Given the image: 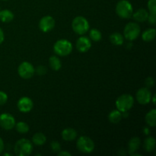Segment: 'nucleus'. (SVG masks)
<instances>
[{
	"label": "nucleus",
	"instance_id": "obj_1",
	"mask_svg": "<svg viewBox=\"0 0 156 156\" xmlns=\"http://www.w3.org/2000/svg\"><path fill=\"white\" fill-rule=\"evenodd\" d=\"M14 151L18 156H28L33 151V143L27 139H21L15 144Z\"/></svg>",
	"mask_w": 156,
	"mask_h": 156
},
{
	"label": "nucleus",
	"instance_id": "obj_2",
	"mask_svg": "<svg viewBox=\"0 0 156 156\" xmlns=\"http://www.w3.org/2000/svg\"><path fill=\"white\" fill-rule=\"evenodd\" d=\"M116 13L120 18L123 19L130 18L133 13L132 4L127 0H120L116 5Z\"/></svg>",
	"mask_w": 156,
	"mask_h": 156
},
{
	"label": "nucleus",
	"instance_id": "obj_3",
	"mask_svg": "<svg viewBox=\"0 0 156 156\" xmlns=\"http://www.w3.org/2000/svg\"><path fill=\"white\" fill-rule=\"evenodd\" d=\"M116 108L120 112H128L134 105V98L131 94H123L117 98L115 102Z\"/></svg>",
	"mask_w": 156,
	"mask_h": 156
},
{
	"label": "nucleus",
	"instance_id": "obj_4",
	"mask_svg": "<svg viewBox=\"0 0 156 156\" xmlns=\"http://www.w3.org/2000/svg\"><path fill=\"white\" fill-rule=\"evenodd\" d=\"M53 51L59 56H66L73 51V44L68 40H59L54 44Z\"/></svg>",
	"mask_w": 156,
	"mask_h": 156
},
{
	"label": "nucleus",
	"instance_id": "obj_5",
	"mask_svg": "<svg viewBox=\"0 0 156 156\" xmlns=\"http://www.w3.org/2000/svg\"><path fill=\"white\" fill-rule=\"evenodd\" d=\"M73 31L79 35H83L89 30V23L83 16H77L72 22Z\"/></svg>",
	"mask_w": 156,
	"mask_h": 156
},
{
	"label": "nucleus",
	"instance_id": "obj_6",
	"mask_svg": "<svg viewBox=\"0 0 156 156\" xmlns=\"http://www.w3.org/2000/svg\"><path fill=\"white\" fill-rule=\"evenodd\" d=\"M76 147L79 152L82 153L89 154L94 151V143L91 138L86 136H80L76 143Z\"/></svg>",
	"mask_w": 156,
	"mask_h": 156
},
{
	"label": "nucleus",
	"instance_id": "obj_7",
	"mask_svg": "<svg viewBox=\"0 0 156 156\" xmlns=\"http://www.w3.org/2000/svg\"><path fill=\"white\" fill-rule=\"evenodd\" d=\"M140 32L141 29L138 23L129 22L125 26L123 30V37L129 41H135L139 37Z\"/></svg>",
	"mask_w": 156,
	"mask_h": 156
},
{
	"label": "nucleus",
	"instance_id": "obj_8",
	"mask_svg": "<svg viewBox=\"0 0 156 156\" xmlns=\"http://www.w3.org/2000/svg\"><path fill=\"white\" fill-rule=\"evenodd\" d=\"M35 69L34 66L29 62H23L18 68V73L21 78L24 79H29L34 75Z\"/></svg>",
	"mask_w": 156,
	"mask_h": 156
},
{
	"label": "nucleus",
	"instance_id": "obj_9",
	"mask_svg": "<svg viewBox=\"0 0 156 156\" xmlns=\"http://www.w3.org/2000/svg\"><path fill=\"white\" fill-rule=\"evenodd\" d=\"M152 92L149 90V88H146V87L140 88L136 94L137 101L140 105H146L150 103V101H152Z\"/></svg>",
	"mask_w": 156,
	"mask_h": 156
},
{
	"label": "nucleus",
	"instance_id": "obj_10",
	"mask_svg": "<svg viewBox=\"0 0 156 156\" xmlns=\"http://www.w3.org/2000/svg\"><path fill=\"white\" fill-rule=\"evenodd\" d=\"M55 20L53 17L50 16V15H47V16H44L39 21V28L40 30L44 33H47L50 32L55 27Z\"/></svg>",
	"mask_w": 156,
	"mask_h": 156
},
{
	"label": "nucleus",
	"instance_id": "obj_11",
	"mask_svg": "<svg viewBox=\"0 0 156 156\" xmlns=\"http://www.w3.org/2000/svg\"><path fill=\"white\" fill-rule=\"evenodd\" d=\"M15 120L13 116L8 113L0 115V126L5 130L12 129L15 126Z\"/></svg>",
	"mask_w": 156,
	"mask_h": 156
},
{
	"label": "nucleus",
	"instance_id": "obj_12",
	"mask_svg": "<svg viewBox=\"0 0 156 156\" xmlns=\"http://www.w3.org/2000/svg\"><path fill=\"white\" fill-rule=\"evenodd\" d=\"M17 107L19 111L22 113H28L33 109V101L28 97H22L18 100Z\"/></svg>",
	"mask_w": 156,
	"mask_h": 156
},
{
	"label": "nucleus",
	"instance_id": "obj_13",
	"mask_svg": "<svg viewBox=\"0 0 156 156\" xmlns=\"http://www.w3.org/2000/svg\"><path fill=\"white\" fill-rule=\"evenodd\" d=\"M91 42L87 37L82 36L76 41V49L80 53H86L91 49Z\"/></svg>",
	"mask_w": 156,
	"mask_h": 156
},
{
	"label": "nucleus",
	"instance_id": "obj_14",
	"mask_svg": "<svg viewBox=\"0 0 156 156\" xmlns=\"http://www.w3.org/2000/svg\"><path fill=\"white\" fill-rule=\"evenodd\" d=\"M141 140L139 137H133L128 143V152L130 155L136 153L140 147Z\"/></svg>",
	"mask_w": 156,
	"mask_h": 156
},
{
	"label": "nucleus",
	"instance_id": "obj_15",
	"mask_svg": "<svg viewBox=\"0 0 156 156\" xmlns=\"http://www.w3.org/2000/svg\"><path fill=\"white\" fill-rule=\"evenodd\" d=\"M149 14V12L145 9H140L136 12L133 13L132 16L133 19L137 22H144V21H147Z\"/></svg>",
	"mask_w": 156,
	"mask_h": 156
},
{
	"label": "nucleus",
	"instance_id": "obj_16",
	"mask_svg": "<svg viewBox=\"0 0 156 156\" xmlns=\"http://www.w3.org/2000/svg\"><path fill=\"white\" fill-rule=\"evenodd\" d=\"M61 135H62V140L67 142H70L76 140L78 134L76 129L73 128H66L65 129L62 130Z\"/></svg>",
	"mask_w": 156,
	"mask_h": 156
},
{
	"label": "nucleus",
	"instance_id": "obj_17",
	"mask_svg": "<svg viewBox=\"0 0 156 156\" xmlns=\"http://www.w3.org/2000/svg\"><path fill=\"white\" fill-rule=\"evenodd\" d=\"M47 142V137L43 133H36L32 137V143L35 146H44Z\"/></svg>",
	"mask_w": 156,
	"mask_h": 156
},
{
	"label": "nucleus",
	"instance_id": "obj_18",
	"mask_svg": "<svg viewBox=\"0 0 156 156\" xmlns=\"http://www.w3.org/2000/svg\"><path fill=\"white\" fill-rule=\"evenodd\" d=\"M110 41L112 44L115 46H121L124 42V37L118 32L111 34L110 36Z\"/></svg>",
	"mask_w": 156,
	"mask_h": 156
},
{
	"label": "nucleus",
	"instance_id": "obj_19",
	"mask_svg": "<svg viewBox=\"0 0 156 156\" xmlns=\"http://www.w3.org/2000/svg\"><path fill=\"white\" fill-rule=\"evenodd\" d=\"M122 118H123V115H122V112H120L118 110H114L111 111L108 115V120L111 123L117 124V123H120L121 121Z\"/></svg>",
	"mask_w": 156,
	"mask_h": 156
},
{
	"label": "nucleus",
	"instance_id": "obj_20",
	"mask_svg": "<svg viewBox=\"0 0 156 156\" xmlns=\"http://www.w3.org/2000/svg\"><path fill=\"white\" fill-rule=\"evenodd\" d=\"M146 123L151 127H155L156 126V110L152 109L146 114L145 117Z\"/></svg>",
	"mask_w": 156,
	"mask_h": 156
},
{
	"label": "nucleus",
	"instance_id": "obj_21",
	"mask_svg": "<svg viewBox=\"0 0 156 156\" xmlns=\"http://www.w3.org/2000/svg\"><path fill=\"white\" fill-rule=\"evenodd\" d=\"M156 36V30L155 28H149L142 34V39L145 42H151L154 41Z\"/></svg>",
	"mask_w": 156,
	"mask_h": 156
},
{
	"label": "nucleus",
	"instance_id": "obj_22",
	"mask_svg": "<svg viewBox=\"0 0 156 156\" xmlns=\"http://www.w3.org/2000/svg\"><path fill=\"white\" fill-rule=\"evenodd\" d=\"M14 19V14L9 9L0 11V21L4 23H9Z\"/></svg>",
	"mask_w": 156,
	"mask_h": 156
},
{
	"label": "nucleus",
	"instance_id": "obj_23",
	"mask_svg": "<svg viewBox=\"0 0 156 156\" xmlns=\"http://www.w3.org/2000/svg\"><path fill=\"white\" fill-rule=\"evenodd\" d=\"M156 145V142L155 138L153 136H149L146 138L144 140V144H143V148L147 152H151L155 149Z\"/></svg>",
	"mask_w": 156,
	"mask_h": 156
},
{
	"label": "nucleus",
	"instance_id": "obj_24",
	"mask_svg": "<svg viewBox=\"0 0 156 156\" xmlns=\"http://www.w3.org/2000/svg\"><path fill=\"white\" fill-rule=\"evenodd\" d=\"M49 64H50V68L54 71H59L62 67L61 60L56 56H50V59H49Z\"/></svg>",
	"mask_w": 156,
	"mask_h": 156
},
{
	"label": "nucleus",
	"instance_id": "obj_25",
	"mask_svg": "<svg viewBox=\"0 0 156 156\" xmlns=\"http://www.w3.org/2000/svg\"><path fill=\"white\" fill-rule=\"evenodd\" d=\"M15 129H16L17 132L21 134L27 133L29 131V129H30L28 124H27V123H25V122L22 121L18 122L17 123H15Z\"/></svg>",
	"mask_w": 156,
	"mask_h": 156
},
{
	"label": "nucleus",
	"instance_id": "obj_26",
	"mask_svg": "<svg viewBox=\"0 0 156 156\" xmlns=\"http://www.w3.org/2000/svg\"><path fill=\"white\" fill-rule=\"evenodd\" d=\"M89 37L91 41H94V42H98L102 38L101 32L97 28L91 29L89 31Z\"/></svg>",
	"mask_w": 156,
	"mask_h": 156
},
{
	"label": "nucleus",
	"instance_id": "obj_27",
	"mask_svg": "<svg viewBox=\"0 0 156 156\" xmlns=\"http://www.w3.org/2000/svg\"><path fill=\"white\" fill-rule=\"evenodd\" d=\"M148 9H149V13L156 14V0H149Z\"/></svg>",
	"mask_w": 156,
	"mask_h": 156
},
{
	"label": "nucleus",
	"instance_id": "obj_28",
	"mask_svg": "<svg viewBox=\"0 0 156 156\" xmlns=\"http://www.w3.org/2000/svg\"><path fill=\"white\" fill-rule=\"evenodd\" d=\"M50 146V149H51L52 152L57 153V152H59V151L61 150V146L60 144H59V142L57 141L51 142Z\"/></svg>",
	"mask_w": 156,
	"mask_h": 156
},
{
	"label": "nucleus",
	"instance_id": "obj_29",
	"mask_svg": "<svg viewBox=\"0 0 156 156\" xmlns=\"http://www.w3.org/2000/svg\"><path fill=\"white\" fill-rule=\"evenodd\" d=\"M8 101V95L4 91H0V106L5 105Z\"/></svg>",
	"mask_w": 156,
	"mask_h": 156
},
{
	"label": "nucleus",
	"instance_id": "obj_30",
	"mask_svg": "<svg viewBox=\"0 0 156 156\" xmlns=\"http://www.w3.org/2000/svg\"><path fill=\"white\" fill-rule=\"evenodd\" d=\"M35 72H36L38 75H40V76H43V75H45L46 73H47V68H46L45 66H39L35 69Z\"/></svg>",
	"mask_w": 156,
	"mask_h": 156
},
{
	"label": "nucleus",
	"instance_id": "obj_31",
	"mask_svg": "<svg viewBox=\"0 0 156 156\" xmlns=\"http://www.w3.org/2000/svg\"><path fill=\"white\" fill-rule=\"evenodd\" d=\"M148 22L152 25H155L156 24V14H149V16L147 18Z\"/></svg>",
	"mask_w": 156,
	"mask_h": 156
},
{
	"label": "nucleus",
	"instance_id": "obj_32",
	"mask_svg": "<svg viewBox=\"0 0 156 156\" xmlns=\"http://www.w3.org/2000/svg\"><path fill=\"white\" fill-rule=\"evenodd\" d=\"M145 82H146V88H150L152 87H153L154 84H155V81H154V79L152 77H148L146 79V81H145Z\"/></svg>",
	"mask_w": 156,
	"mask_h": 156
},
{
	"label": "nucleus",
	"instance_id": "obj_33",
	"mask_svg": "<svg viewBox=\"0 0 156 156\" xmlns=\"http://www.w3.org/2000/svg\"><path fill=\"white\" fill-rule=\"evenodd\" d=\"M57 155L59 156H71V153L67 151H59V152H57Z\"/></svg>",
	"mask_w": 156,
	"mask_h": 156
},
{
	"label": "nucleus",
	"instance_id": "obj_34",
	"mask_svg": "<svg viewBox=\"0 0 156 156\" xmlns=\"http://www.w3.org/2000/svg\"><path fill=\"white\" fill-rule=\"evenodd\" d=\"M5 40V35H4V32L3 30L0 28V45L3 43Z\"/></svg>",
	"mask_w": 156,
	"mask_h": 156
},
{
	"label": "nucleus",
	"instance_id": "obj_35",
	"mask_svg": "<svg viewBox=\"0 0 156 156\" xmlns=\"http://www.w3.org/2000/svg\"><path fill=\"white\" fill-rule=\"evenodd\" d=\"M4 148H5L4 142H3L2 139L0 137V154L3 152V150H4Z\"/></svg>",
	"mask_w": 156,
	"mask_h": 156
},
{
	"label": "nucleus",
	"instance_id": "obj_36",
	"mask_svg": "<svg viewBox=\"0 0 156 156\" xmlns=\"http://www.w3.org/2000/svg\"><path fill=\"white\" fill-rule=\"evenodd\" d=\"M152 102H153L154 105H155V95H153V98H152Z\"/></svg>",
	"mask_w": 156,
	"mask_h": 156
},
{
	"label": "nucleus",
	"instance_id": "obj_37",
	"mask_svg": "<svg viewBox=\"0 0 156 156\" xmlns=\"http://www.w3.org/2000/svg\"><path fill=\"white\" fill-rule=\"evenodd\" d=\"M4 155H9V156H11V155H12V154H9V153H4Z\"/></svg>",
	"mask_w": 156,
	"mask_h": 156
},
{
	"label": "nucleus",
	"instance_id": "obj_38",
	"mask_svg": "<svg viewBox=\"0 0 156 156\" xmlns=\"http://www.w3.org/2000/svg\"><path fill=\"white\" fill-rule=\"evenodd\" d=\"M2 1H8V0H2Z\"/></svg>",
	"mask_w": 156,
	"mask_h": 156
}]
</instances>
